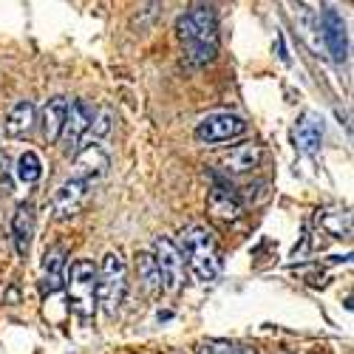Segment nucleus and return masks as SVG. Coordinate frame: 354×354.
<instances>
[{
    "label": "nucleus",
    "instance_id": "1",
    "mask_svg": "<svg viewBox=\"0 0 354 354\" xmlns=\"http://www.w3.org/2000/svg\"><path fill=\"white\" fill-rule=\"evenodd\" d=\"M176 32H179V40L193 63H198V66L210 63L218 54V17H216L213 6H207V3L193 6L187 15L179 17Z\"/></svg>",
    "mask_w": 354,
    "mask_h": 354
},
{
    "label": "nucleus",
    "instance_id": "2",
    "mask_svg": "<svg viewBox=\"0 0 354 354\" xmlns=\"http://www.w3.org/2000/svg\"><path fill=\"white\" fill-rule=\"evenodd\" d=\"M179 252L187 263V270L193 272L196 281L210 283L221 272V244L216 239V232L204 224H193L182 232Z\"/></svg>",
    "mask_w": 354,
    "mask_h": 354
},
{
    "label": "nucleus",
    "instance_id": "3",
    "mask_svg": "<svg viewBox=\"0 0 354 354\" xmlns=\"http://www.w3.org/2000/svg\"><path fill=\"white\" fill-rule=\"evenodd\" d=\"M66 289L74 315L82 323H91L97 312V267L94 261L80 258L66 270Z\"/></svg>",
    "mask_w": 354,
    "mask_h": 354
},
{
    "label": "nucleus",
    "instance_id": "4",
    "mask_svg": "<svg viewBox=\"0 0 354 354\" xmlns=\"http://www.w3.org/2000/svg\"><path fill=\"white\" fill-rule=\"evenodd\" d=\"M128 292V263L122 252H108L102 258V267L97 270V306H102L105 315H116L122 309Z\"/></svg>",
    "mask_w": 354,
    "mask_h": 354
},
{
    "label": "nucleus",
    "instance_id": "5",
    "mask_svg": "<svg viewBox=\"0 0 354 354\" xmlns=\"http://www.w3.org/2000/svg\"><path fill=\"white\" fill-rule=\"evenodd\" d=\"M153 261H156V270H159V283L162 292L176 295L182 292L185 286V258L179 252V244L167 235H159L153 241Z\"/></svg>",
    "mask_w": 354,
    "mask_h": 354
},
{
    "label": "nucleus",
    "instance_id": "6",
    "mask_svg": "<svg viewBox=\"0 0 354 354\" xmlns=\"http://www.w3.org/2000/svg\"><path fill=\"white\" fill-rule=\"evenodd\" d=\"M244 133H247V120L239 113H230V111H216V113L201 116L193 131L196 142H201V145H221L230 139H239Z\"/></svg>",
    "mask_w": 354,
    "mask_h": 354
},
{
    "label": "nucleus",
    "instance_id": "7",
    "mask_svg": "<svg viewBox=\"0 0 354 354\" xmlns=\"http://www.w3.org/2000/svg\"><path fill=\"white\" fill-rule=\"evenodd\" d=\"M85 198H88V182L74 179V176H71L68 182H63L60 187H57V193L51 198V216L57 221L74 218L85 207Z\"/></svg>",
    "mask_w": 354,
    "mask_h": 354
},
{
    "label": "nucleus",
    "instance_id": "8",
    "mask_svg": "<svg viewBox=\"0 0 354 354\" xmlns=\"http://www.w3.org/2000/svg\"><path fill=\"white\" fill-rule=\"evenodd\" d=\"M108 167H111V156H108L105 147L102 145H85L74 156V173L71 176L91 185V182L102 179V176L108 173Z\"/></svg>",
    "mask_w": 354,
    "mask_h": 354
},
{
    "label": "nucleus",
    "instance_id": "9",
    "mask_svg": "<svg viewBox=\"0 0 354 354\" xmlns=\"http://www.w3.org/2000/svg\"><path fill=\"white\" fill-rule=\"evenodd\" d=\"M91 120H94V108L88 105L85 100L68 102L66 125H63V136H60V142L66 145V153H71V151L80 147V139L88 133V128H91Z\"/></svg>",
    "mask_w": 354,
    "mask_h": 354
},
{
    "label": "nucleus",
    "instance_id": "10",
    "mask_svg": "<svg viewBox=\"0 0 354 354\" xmlns=\"http://www.w3.org/2000/svg\"><path fill=\"white\" fill-rule=\"evenodd\" d=\"M317 23H320V35H323V43H326L329 54L335 57L337 63H343L346 57H348V35H346V20H343V17H340L335 9H326Z\"/></svg>",
    "mask_w": 354,
    "mask_h": 354
},
{
    "label": "nucleus",
    "instance_id": "11",
    "mask_svg": "<svg viewBox=\"0 0 354 354\" xmlns=\"http://www.w3.org/2000/svg\"><path fill=\"white\" fill-rule=\"evenodd\" d=\"M216 165L224 170V173H232V176H241V173H252L258 165H261V147L255 142H244V145H232L230 151H224Z\"/></svg>",
    "mask_w": 354,
    "mask_h": 354
},
{
    "label": "nucleus",
    "instance_id": "12",
    "mask_svg": "<svg viewBox=\"0 0 354 354\" xmlns=\"http://www.w3.org/2000/svg\"><path fill=\"white\" fill-rule=\"evenodd\" d=\"M35 207L32 204H20L15 210V218H12V241H15V252L20 258H28L32 252V241H35Z\"/></svg>",
    "mask_w": 354,
    "mask_h": 354
},
{
    "label": "nucleus",
    "instance_id": "13",
    "mask_svg": "<svg viewBox=\"0 0 354 354\" xmlns=\"http://www.w3.org/2000/svg\"><path fill=\"white\" fill-rule=\"evenodd\" d=\"M207 210L213 218L218 221H235L241 213H244V204L239 198V193H235L232 187H224V185H216L207 196Z\"/></svg>",
    "mask_w": 354,
    "mask_h": 354
},
{
    "label": "nucleus",
    "instance_id": "14",
    "mask_svg": "<svg viewBox=\"0 0 354 354\" xmlns=\"http://www.w3.org/2000/svg\"><path fill=\"white\" fill-rule=\"evenodd\" d=\"M295 147H298L301 153L312 156L320 151V145H323V122H320V116L317 113H304L298 122H295Z\"/></svg>",
    "mask_w": 354,
    "mask_h": 354
},
{
    "label": "nucleus",
    "instance_id": "15",
    "mask_svg": "<svg viewBox=\"0 0 354 354\" xmlns=\"http://www.w3.org/2000/svg\"><path fill=\"white\" fill-rule=\"evenodd\" d=\"M66 283V247L54 244L46 250L43 258V292H57Z\"/></svg>",
    "mask_w": 354,
    "mask_h": 354
},
{
    "label": "nucleus",
    "instance_id": "16",
    "mask_svg": "<svg viewBox=\"0 0 354 354\" xmlns=\"http://www.w3.org/2000/svg\"><path fill=\"white\" fill-rule=\"evenodd\" d=\"M66 113H68V100L66 97H51L43 108V139L48 145H57L63 136L66 125Z\"/></svg>",
    "mask_w": 354,
    "mask_h": 354
},
{
    "label": "nucleus",
    "instance_id": "17",
    "mask_svg": "<svg viewBox=\"0 0 354 354\" xmlns=\"http://www.w3.org/2000/svg\"><path fill=\"white\" fill-rule=\"evenodd\" d=\"M35 122H37L35 102H32V100H20V102L9 111L3 128H6V136H12V139H23V136L32 133Z\"/></svg>",
    "mask_w": 354,
    "mask_h": 354
},
{
    "label": "nucleus",
    "instance_id": "18",
    "mask_svg": "<svg viewBox=\"0 0 354 354\" xmlns=\"http://www.w3.org/2000/svg\"><path fill=\"white\" fill-rule=\"evenodd\" d=\"M136 275L145 286V292H162V283H159V270H156V261H153V252H136Z\"/></svg>",
    "mask_w": 354,
    "mask_h": 354
},
{
    "label": "nucleus",
    "instance_id": "19",
    "mask_svg": "<svg viewBox=\"0 0 354 354\" xmlns=\"http://www.w3.org/2000/svg\"><path fill=\"white\" fill-rule=\"evenodd\" d=\"M17 179L23 185H37L43 179V162H40V156L35 151L20 153V159H17Z\"/></svg>",
    "mask_w": 354,
    "mask_h": 354
},
{
    "label": "nucleus",
    "instance_id": "20",
    "mask_svg": "<svg viewBox=\"0 0 354 354\" xmlns=\"http://www.w3.org/2000/svg\"><path fill=\"white\" fill-rule=\"evenodd\" d=\"M111 120H113V113L105 108V111H94V120H91V128H88V131H91L94 136H105L108 131H111Z\"/></svg>",
    "mask_w": 354,
    "mask_h": 354
},
{
    "label": "nucleus",
    "instance_id": "21",
    "mask_svg": "<svg viewBox=\"0 0 354 354\" xmlns=\"http://www.w3.org/2000/svg\"><path fill=\"white\" fill-rule=\"evenodd\" d=\"M196 354H227V348L224 346H213V343H201L196 348Z\"/></svg>",
    "mask_w": 354,
    "mask_h": 354
}]
</instances>
